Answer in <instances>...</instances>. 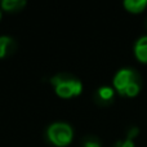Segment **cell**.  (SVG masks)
<instances>
[{
  "label": "cell",
  "instance_id": "2",
  "mask_svg": "<svg viewBox=\"0 0 147 147\" xmlns=\"http://www.w3.org/2000/svg\"><path fill=\"white\" fill-rule=\"evenodd\" d=\"M51 83L54 86L57 96L61 98H71L79 96L83 90L81 81L69 75H57L52 78Z\"/></svg>",
  "mask_w": 147,
  "mask_h": 147
},
{
  "label": "cell",
  "instance_id": "3",
  "mask_svg": "<svg viewBox=\"0 0 147 147\" xmlns=\"http://www.w3.org/2000/svg\"><path fill=\"white\" fill-rule=\"evenodd\" d=\"M48 137L53 145L58 147H65L70 145V142L72 141V128L69 124H65V123H56V124L49 127Z\"/></svg>",
  "mask_w": 147,
  "mask_h": 147
},
{
  "label": "cell",
  "instance_id": "12",
  "mask_svg": "<svg viewBox=\"0 0 147 147\" xmlns=\"http://www.w3.org/2000/svg\"><path fill=\"white\" fill-rule=\"evenodd\" d=\"M0 18H1V12H0Z\"/></svg>",
  "mask_w": 147,
  "mask_h": 147
},
{
  "label": "cell",
  "instance_id": "1",
  "mask_svg": "<svg viewBox=\"0 0 147 147\" xmlns=\"http://www.w3.org/2000/svg\"><path fill=\"white\" fill-rule=\"evenodd\" d=\"M114 89L121 96L134 98L141 92L140 78L132 69H121L114 76Z\"/></svg>",
  "mask_w": 147,
  "mask_h": 147
},
{
  "label": "cell",
  "instance_id": "9",
  "mask_svg": "<svg viewBox=\"0 0 147 147\" xmlns=\"http://www.w3.org/2000/svg\"><path fill=\"white\" fill-rule=\"evenodd\" d=\"M114 147H134V142L132 140H129V138H127L123 142H117Z\"/></svg>",
  "mask_w": 147,
  "mask_h": 147
},
{
  "label": "cell",
  "instance_id": "5",
  "mask_svg": "<svg viewBox=\"0 0 147 147\" xmlns=\"http://www.w3.org/2000/svg\"><path fill=\"white\" fill-rule=\"evenodd\" d=\"M124 8L130 13H142L147 8V0H125Z\"/></svg>",
  "mask_w": 147,
  "mask_h": 147
},
{
  "label": "cell",
  "instance_id": "11",
  "mask_svg": "<svg viewBox=\"0 0 147 147\" xmlns=\"http://www.w3.org/2000/svg\"><path fill=\"white\" fill-rule=\"evenodd\" d=\"M138 133H140V129H138V128H133V129H130V132L128 133V137L127 138H129V140L133 141V138L137 137Z\"/></svg>",
  "mask_w": 147,
  "mask_h": 147
},
{
  "label": "cell",
  "instance_id": "10",
  "mask_svg": "<svg viewBox=\"0 0 147 147\" xmlns=\"http://www.w3.org/2000/svg\"><path fill=\"white\" fill-rule=\"evenodd\" d=\"M84 147H101V143L97 140L90 138V140H86L85 142H84Z\"/></svg>",
  "mask_w": 147,
  "mask_h": 147
},
{
  "label": "cell",
  "instance_id": "8",
  "mask_svg": "<svg viewBox=\"0 0 147 147\" xmlns=\"http://www.w3.org/2000/svg\"><path fill=\"white\" fill-rule=\"evenodd\" d=\"M13 45V40L8 36H0V58L7 56L10 51V47Z\"/></svg>",
  "mask_w": 147,
  "mask_h": 147
},
{
  "label": "cell",
  "instance_id": "7",
  "mask_svg": "<svg viewBox=\"0 0 147 147\" xmlns=\"http://www.w3.org/2000/svg\"><path fill=\"white\" fill-rule=\"evenodd\" d=\"M26 3L23 0L18 1V0H4L1 3V8L8 12H13V10H20L22 7H25Z\"/></svg>",
  "mask_w": 147,
  "mask_h": 147
},
{
  "label": "cell",
  "instance_id": "6",
  "mask_svg": "<svg viewBox=\"0 0 147 147\" xmlns=\"http://www.w3.org/2000/svg\"><path fill=\"white\" fill-rule=\"evenodd\" d=\"M115 96V89L111 86H101V88L97 90V97L101 102L105 103H109Z\"/></svg>",
  "mask_w": 147,
  "mask_h": 147
},
{
  "label": "cell",
  "instance_id": "4",
  "mask_svg": "<svg viewBox=\"0 0 147 147\" xmlns=\"http://www.w3.org/2000/svg\"><path fill=\"white\" fill-rule=\"evenodd\" d=\"M134 56L141 63H147V35L141 36L134 44Z\"/></svg>",
  "mask_w": 147,
  "mask_h": 147
}]
</instances>
